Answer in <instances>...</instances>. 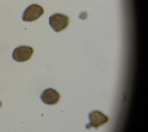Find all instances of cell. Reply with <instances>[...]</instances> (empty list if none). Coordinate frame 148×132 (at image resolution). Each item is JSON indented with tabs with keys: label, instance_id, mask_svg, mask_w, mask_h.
<instances>
[{
	"label": "cell",
	"instance_id": "6da1fadb",
	"mask_svg": "<svg viewBox=\"0 0 148 132\" xmlns=\"http://www.w3.org/2000/svg\"><path fill=\"white\" fill-rule=\"evenodd\" d=\"M69 23V17L60 13L54 14L49 18L50 25L56 32H60L65 29L68 26Z\"/></svg>",
	"mask_w": 148,
	"mask_h": 132
},
{
	"label": "cell",
	"instance_id": "7a4b0ae2",
	"mask_svg": "<svg viewBox=\"0 0 148 132\" xmlns=\"http://www.w3.org/2000/svg\"><path fill=\"white\" fill-rule=\"evenodd\" d=\"M90 123L86 126V128L90 129L92 127L98 129L100 126L107 123L109 119L103 113L98 111H94L88 115Z\"/></svg>",
	"mask_w": 148,
	"mask_h": 132
},
{
	"label": "cell",
	"instance_id": "3957f363",
	"mask_svg": "<svg viewBox=\"0 0 148 132\" xmlns=\"http://www.w3.org/2000/svg\"><path fill=\"white\" fill-rule=\"evenodd\" d=\"M44 13L43 8L38 4L29 6L24 12L22 20L24 21H33L39 19Z\"/></svg>",
	"mask_w": 148,
	"mask_h": 132
},
{
	"label": "cell",
	"instance_id": "277c9868",
	"mask_svg": "<svg viewBox=\"0 0 148 132\" xmlns=\"http://www.w3.org/2000/svg\"><path fill=\"white\" fill-rule=\"evenodd\" d=\"M34 53L32 47L27 46H20L16 47L13 52V58L18 62L26 61L31 58Z\"/></svg>",
	"mask_w": 148,
	"mask_h": 132
},
{
	"label": "cell",
	"instance_id": "5b68a950",
	"mask_svg": "<svg viewBox=\"0 0 148 132\" xmlns=\"http://www.w3.org/2000/svg\"><path fill=\"white\" fill-rule=\"evenodd\" d=\"M60 98L58 92L52 88L45 90L40 96L42 101L47 105L56 104L60 101Z\"/></svg>",
	"mask_w": 148,
	"mask_h": 132
}]
</instances>
